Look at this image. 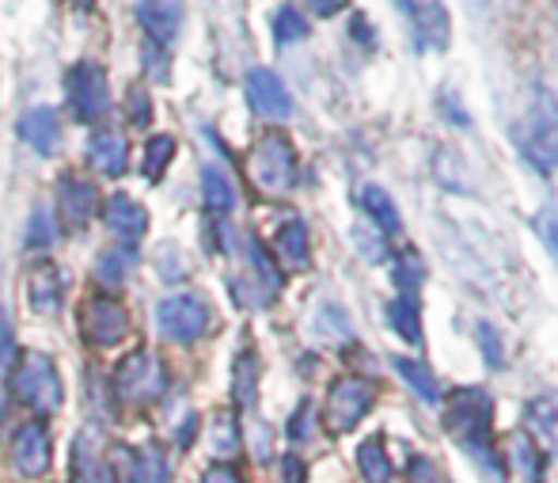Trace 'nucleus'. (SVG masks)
<instances>
[{
	"label": "nucleus",
	"instance_id": "7",
	"mask_svg": "<svg viewBox=\"0 0 558 483\" xmlns=\"http://www.w3.org/2000/svg\"><path fill=\"white\" fill-rule=\"evenodd\" d=\"M156 324L171 342H198L209 327V305L198 293H175V298L160 301Z\"/></svg>",
	"mask_w": 558,
	"mask_h": 483
},
{
	"label": "nucleus",
	"instance_id": "9",
	"mask_svg": "<svg viewBox=\"0 0 558 483\" xmlns=\"http://www.w3.org/2000/svg\"><path fill=\"white\" fill-rule=\"evenodd\" d=\"M81 331L92 347H114L130 331V316L111 298H88L81 309Z\"/></svg>",
	"mask_w": 558,
	"mask_h": 483
},
{
	"label": "nucleus",
	"instance_id": "29",
	"mask_svg": "<svg viewBox=\"0 0 558 483\" xmlns=\"http://www.w3.org/2000/svg\"><path fill=\"white\" fill-rule=\"evenodd\" d=\"M235 400H240L243 408L255 400V354H251V350H243L240 362H235Z\"/></svg>",
	"mask_w": 558,
	"mask_h": 483
},
{
	"label": "nucleus",
	"instance_id": "12",
	"mask_svg": "<svg viewBox=\"0 0 558 483\" xmlns=\"http://www.w3.org/2000/svg\"><path fill=\"white\" fill-rule=\"evenodd\" d=\"M88 160L99 176L118 179V176H125V168H130V145H125V137L118 134V130H99V134L88 142Z\"/></svg>",
	"mask_w": 558,
	"mask_h": 483
},
{
	"label": "nucleus",
	"instance_id": "39",
	"mask_svg": "<svg viewBox=\"0 0 558 483\" xmlns=\"http://www.w3.org/2000/svg\"><path fill=\"white\" fill-rule=\"evenodd\" d=\"M69 4H76V8H88V4H92V0H69Z\"/></svg>",
	"mask_w": 558,
	"mask_h": 483
},
{
	"label": "nucleus",
	"instance_id": "37",
	"mask_svg": "<svg viewBox=\"0 0 558 483\" xmlns=\"http://www.w3.org/2000/svg\"><path fill=\"white\" fill-rule=\"evenodd\" d=\"M483 347H486V354H490V365H501V354H498V347H494V327H483Z\"/></svg>",
	"mask_w": 558,
	"mask_h": 483
},
{
	"label": "nucleus",
	"instance_id": "11",
	"mask_svg": "<svg viewBox=\"0 0 558 483\" xmlns=\"http://www.w3.org/2000/svg\"><path fill=\"white\" fill-rule=\"evenodd\" d=\"M58 206H61V214H65L69 225H88L99 209L96 183H92V179H81V176H61Z\"/></svg>",
	"mask_w": 558,
	"mask_h": 483
},
{
	"label": "nucleus",
	"instance_id": "15",
	"mask_svg": "<svg viewBox=\"0 0 558 483\" xmlns=\"http://www.w3.org/2000/svg\"><path fill=\"white\" fill-rule=\"evenodd\" d=\"M20 137L31 145L35 153H43V157H50L53 149H58V137H61V119L53 107H35V111H27L20 119Z\"/></svg>",
	"mask_w": 558,
	"mask_h": 483
},
{
	"label": "nucleus",
	"instance_id": "10",
	"mask_svg": "<svg viewBox=\"0 0 558 483\" xmlns=\"http://www.w3.org/2000/svg\"><path fill=\"white\" fill-rule=\"evenodd\" d=\"M247 99H251V107L270 122H281V119L293 114V99H289L281 76L270 73V69H251L247 73Z\"/></svg>",
	"mask_w": 558,
	"mask_h": 483
},
{
	"label": "nucleus",
	"instance_id": "20",
	"mask_svg": "<svg viewBox=\"0 0 558 483\" xmlns=\"http://www.w3.org/2000/svg\"><path fill=\"white\" fill-rule=\"evenodd\" d=\"M202 194H206V206L214 209L217 217H225L228 209L235 206L232 183H228V176L221 168H214V164H206V168H202Z\"/></svg>",
	"mask_w": 558,
	"mask_h": 483
},
{
	"label": "nucleus",
	"instance_id": "17",
	"mask_svg": "<svg viewBox=\"0 0 558 483\" xmlns=\"http://www.w3.org/2000/svg\"><path fill=\"white\" fill-rule=\"evenodd\" d=\"M12 457H15V464H20V472H27V476L46 472V464H50V442H46L43 426H38V423L23 426V431L15 434Z\"/></svg>",
	"mask_w": 558,
	"mask_h": 483
},
{
	"label": "nucleus",
	"instance_id": "31",
	"mask_svg": "<svg viewBox=\"0 0 558 483\" xmlns=\"http://www.w3.org/2000/svg\"><path fill=\"white\" fill-rule=\"evenodd\" d=\"M125 119H130L133 126H148V119H153V104H148L145 88H130V96H125Z\"/></svg>",
	"mask_w": 558,
	"mask_h": 483
},
{
	"label": "nucleus",
	"instance_id": "35",
	"mask_svg": "<svg viewBox=\"0 0 558 483\" xmlns=\"http://www.w3.org/2000/svg\"><path fill=\"white\" fill-rule=\"evenodd\" d=\"M411 480L414 483H445L441 472H437L434 464L426 461V457H414V461H411Z\"/></svg>",
	"mask_w": 558,
	"mask_h": 483
},
{
	"label": "nucleus",
	"instance_id": "19",
	"mask_svg": "<svg viewBox=\"0 0 558 483\" xmlns=\"http://www.w3.org/2000/svg\"><path fill=\"white\" fill-rule=\"evenodd\" d=\"M278 255L286 259L289 270H304L312 259V247H308V229L304 221H286L278 229Z\"/></svg>",
	"mask_w": 558,
	"mask_h": 483
},
{
	"label": "nucleus",
	"instance_id": "30",
	"mask_svg": "<svg viewBox=\"0 0 558 483\" xmlns=\"http://www.w3.org/2000/svg\"><path fill=\"white\" fill-rule=\"evenodd\" d=\"M422 282V259L414 252H403L396 263V286L399 290H418Z\"/></svg>",
	"mask_w": 558,
	"mask_h": 483
},
{
	"label": "nucleus",
	"instance_id": "8",
	"mask_svg": "<svg viewBox=\"0 0 558 483\" xmlns=\"http://www.w3.org/2000/svg\"><path fill=\"white\" fill-rule=\"evenodd\" d=\"M376 403V388L365 377H338L327 396V426L331 431H350L368 415V408Z\"/></svg>",
	"mask_w": 558,
	"mask_h": 483
},
{
	"label": "nucleus",
	"instance_id": "33",
	"mask_svg": "<svg viewBox=\"0 0 558 483\" xmlns=\"http://www.w3.org/2000/svg\"><path fill=\"white\" fill-rule=\"evenodd\" d=\"M536 232H539V240H544V247L555 255V263H558V221H555L551 209H544V214L536 217Z\"/></svg>",
	"mask_w": 558,
	"mask_h": 483
},
{
	"label": "nucleus",
	"instance_id": "13",
	"mask_svg": "<svg viewBox=\"0 0 558 483\" xmlns=\"http://www.w3.org/2000/svg\"><path fill=\"white\" fill-rule=\"evenodd\" d=\"M104 221L118 240H125V244H137V240L148 232V214L141 209V202L125 198V194H114V198L107 202Z\"/></svg>",
	"mask_w": 558,
	"mask_h": 483
},
{
	"label": "nucleus",
	"instance_id": "26",
	"mask_svg": "<svg viewBox=\"0 0 558 483\" xmlns=\"http://www.w3.org/2000/svg\"><path fill=\"white\" fill-rule=\"evenodd\" d=\"M171 157H175V137L156 134V137H148V145H145V160H141V168H145V176L156 183V179H160L163 171H168Z\"/></svg>",
	"mask_w": 558,
	"mask_h": 483
},
{
	"label": "nucleus",
	"instance_id": "32",
	"mask_svg": "<svg viewBox=\"0 0 558 483\" xmlns=\"http://www.w3.org/2000/svg\"><path fill=\"white\" fill-rule=\"evenodd\" d=\"M137 483H168V464H163L160 449H145V469H141Z\"/></svg>",
	"mask_w": 558,
	"mask_h": 483
},
{
	"label": "nucleus",
	"instance_id": "16",
	"mask_svg": "<svg viewBox=\"0 0 558 483\" xmlns=\"http://www.w3.org/2000/svg\"><path fill=\"white\" fill-rule=\"evenodd\" d=\"M137 20L156 43H171L179 35V23H183V4L179 0H141Z\"/></svg>",
	"mask_w": 558,
	"mask_h": 483
},
{
	"label": "nucleus",
	"instance_id": "5",
	"mask_svg": "<svg viewBox=\"0 0 558 483\" xmlns=\"http://www.w3.org/2000/svg\"><path fill=\"white\" fill-rule=\"evenodd\" d=\"M163 385H168V373H163L160 354H153V350H133L118 365V396L122 400L153 403L163 396Z\"/></svg>",
	"mask_w": 558,
	"mask_h": 483
},
{
	"label": "nucleus",
	"instance_id": "23",
	"mask_svg": "<svg viewBox=\"0 0 558 483\" xmlns=\"http://www.w3.org/2000/svg\"><path fill=\"white\" fill-rule=\"evenodd\" d=\"M130 267H133V255H125V247L104 252L96 263V282H104L107 290H118V286H125V278H130Z\"/></svg>",
	"mask_w": 558,
	"mask_h": 483
},
{
	"label": "nucleus",
	"instance_id": "28",
	"mask_svg": "<svg viewBox=\"0 0 558 483\" xmlns=\"http://www.w3.org/2000/svg\"><path fill=\"white\" fill-rule=\"evenodd\" d=\"M27 244L31 247H53L58 244V221L46 206H38L31 214V225H27Z\"/></svg>",
	"mask_w": 558,
	"mask_h": 483
},
{
	"label": "nucleus",
	"instance_id": "36",
	"mask_svg": "<svg viewBox=\"0 0 558 483\" xmlns=\"http://www.w3.org/2000/svg\"><path fill=\"white\" fill-rule=\"evenodd\" d=\"M342 4H345V0H308V8H312L316 15H335Z\"/></svg>",
	"mask_w": 558,
	"mask_h": 483
},
{
	"label": "nucleus",
	"instance_id": "24",
	"mask_svg": "<svg viewBox=\"0 0 558 483\" xmlns=\"http://www.w3.org/2000/svg\"><path fill=\"white\" fill-rule=\"evenodd\" d=\"M388 321L407 342H422V321H418V305H414V298H396V301H391Z\"/></svg>",
	"mask_w": 558,
	"mask_h": 483
},
{
	"label": "nucleus",
	"instance_id": "18",
	"mask_svg": "<svg viewBox=\"0 0 558 483\" xmlns=\"http://www.w3.org/2000/svg\"><path fill=\"white\" fill-rule=\"evenodd\" d=\"M414 31H418L422 46L445 50L448 46V12L437 4V0H426V4L414 8Z\"/></svg>",
	"mask_w": 558,
	"mask_h": 483
},
{
	"label": "nucleus",
	"instance_id": "2",
	"mask_svg": "<svg viewBox=\"0 0 558 483\" xmlns=\"http://www.w3.org/2000/svg\"><path fill=\"white\" fill-rule=\"evenodd\" d=\"M251 179L258 191L266 194H286L296 186V153L281 134H266L251 153Z\"/></svg>",
	"mask_w": 558,
	"mask_h": 483
},
{
	"label": "nucleus",
	"instance_id": "14",
	"mask_svg": "<svg viewBox=\"0 0 558 483\" xmlns=\"http://www.w3.org/2000/svg\"><path fill=\"white\" fill-rule=\"evenodd\" d=\"M65 298V278L58 267H35L27 275V305L38 316H53Z\"/></svg>",
	"mask_w": 558,
	"mask_h": 483
},
{
	"label": "nucleus",
	"instance_id": "34",
	"mask_svg": "<svg viewBox=\"0 0 558 483\" xmlns=\"http://www.w3.org/2000/svg\"><path fill=\"white\" fill-rule=\"evenodd\" d=\"M12 350H15V335H12V321H8V313L0 309V365L12 362Z\"/></svg>",
	"mask_w": 558,
	"mask_h": 483
},
{
	"label": "nucleus",
	"instance_id": "4",
	"mask_svg": "<svg viewBox=\"0 0 558 483\" xmlns=\"http://www.w3.org/2000/svg\"><path fill=\"white\" fill-rule=\"evenodd\" d=\"M521 149L539 171L558 168V99L551 92H536V104H532L529 130H524V137H521Z\"/></svg>",
	"mask_w": 558,
	"mask_h": 483
},
{
	"label": "nucleus",
	"instance_id": "25",
	"mask_svg": "<svg viewBox=\"0 0 558 483\" xmlns=\"http://www.w3.org/2000/svg\"><path fill=\"white\" fill-rule=\"evenodd\" d=\"M357 464H361V476H365L368 483H388L391 480V461H388V454H384L380 438H373V442L361 446Z\"/></svg>",
	"mask_w": 558,
	"mask_h": 483
},
{
	"label": "nucleus",
	"instance_id": "22",
	"mask_svg": "<svg viewBox=\"0 0 558 483\" xmlns=\"http://www.w3.org/2000/svg\"><path fill=\"white\" fill-rule=\"evenodd\" d=\"M396 370H399V377H403L407 385H411L414 393H418L426 403H437V400H441V393H437L434 373H429L422 362H414V358H396Z\"/></svg>",
	"mask_w": 558,
	"mask_h": 483
},
{
	"label": "nucleus",
	"instance_id": "21",
	"mask_svg": "<svg viewBox=\"0 0 558 483\" xmlns=\"http://www.w3.org/2000/svg\"><path fill=\"white\" fill-rule=\"evenodd\" d=\"M361 206H365V214L373 217L380 232H399V209L391 202V194H384L380 186H365L361 191Z\"/></svg>",
	"mask_w": 558,
	"mask_h": 483
},
{
	"label": "nucleus",
	"instance_id": "1",
	"mask_svg": "<svg viewBox=\"0 0 558 483\" xmlns=\"http://www.w3.org/2000/svg\"><path fill=\"white\" fill-rule=\"evenodd\" d=\"M445 426L490 476H501V461L494 457L490 446V396L483 388H460V393H452V400L445 408Z\"/></svg>",
	"mask_w": 558,
	"mask_h": 483
},
{
	"label": "nucleus",
	"instance_id": "6",
	"mask_svg": "<svg viewBox=\"0 0 558 483\" xmlns=\"http://www.w3.org/2000/svg\"><path fill=\"white\" fill-rule=\"evenodd\" d=\"M12 393L35 411L58 408L61 403V381H58V370H53L50 358L46 354L23 358V365H15V373H12Z\"/></svg>",
	"mask_w": 558,
	"mask_h": 483
},
{
	"label": "nucleus",
	"instance_id": "40",
	"mask_svg": "<svg viewBox=\"0 0 558 483\" xmlns=\"http://www.w3.org/2000/svg\"><path fill=\"white\" fill-rule=\"evenodd\" d=\"M0 415H4V396H0Z\"/></svg>",
	"mask_w": 558,
	"mask_h": 483
},
{
	"label": "nucleus",
	"instance_id": "3",
	"mask_svg": "<svg viewBox=\"0 0 558 483\" xmlns=\"http://www.w3.org/2000/svg\"><path fill=\"white\" fill-rule=\"evenodd\" d=\"M65 96L69 111L76 122H99L111 111V88H107V73L96 61H76L65 73Z\"/></svg>",
	"mask_w": 558,
	"mask_h": 483
},
{
	"label": "nucleus",
	"instance_id": "27",
	"mask_svg": "<svg viewBox=\"0 0 558 483\" xmlns=\"http://www.w3.org/2000/svg\"><path fill=\"white\" fill-rule=\"evenodd\" d=\"M308 35V23H304V15L296 12L293 4H281L278 12H274V38H278V46L286 43H296V38Z\"/></svg>",
	"mask_w": 558,
	"mask_h": 483
},
{
	"label": "nucleus",
	"instance_id": "38",
	"mask_svg": "<svg viewBox=\"0 0 558 483\" xmlns=\"http://www.w3.org/2000/svg\"><path fill=\"white\" fill-rule=\"evenodd\" d=\"M206 483H240V476H235L232 469H214V472L206 476Z\"/></svg>",
	"mask_w": 558,
	"mask_h": 483
}]
</instances>
